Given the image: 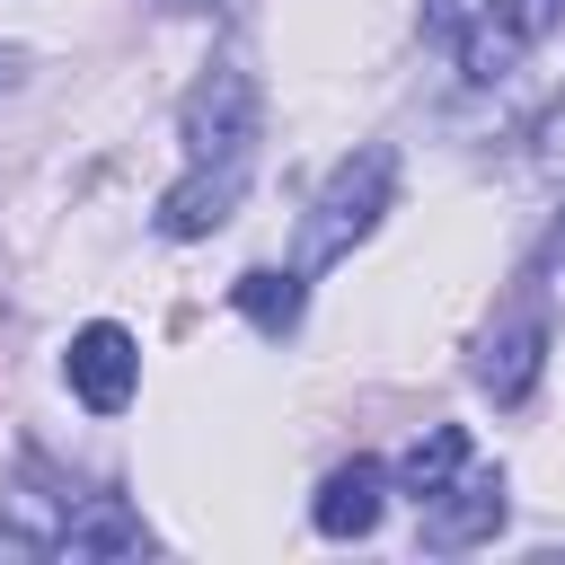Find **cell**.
Returning a JSON list of instances; mask_svg holds the SVG:
<instances>
[{"label": "cell", "instance_id": "cell-11", "mask_svg": "<svg viewBox=\"0 0 565 565\" xmlns=\"http://www.w3.org/2000/svg\"><path fill=\"white\" fill-rule=\"evenodd\" d=\"M530 168H539V185H565V88L539 106V124H530Z\"/></svg>", "mask_w": 565, "mask_h": 565}, {"label": "cell", "instance_id": "cell-1", "mask_svg": "<svg viewBox=\"0 0 565 565\" xmlns=\"http://www.w3.org/2000/svg\"><path fill=\"white\" fill-rule=\"evenodd\" d=\"M177 141H185V177L159 194V230H168V238H212V230L238 212L247 168H256V79H247L238 62H212V71L185 88Z\"/></svg>", "mask_w": 565, "mask_h": 565}, {"label": "cell", "instance_id": "cell-5", "mask_svg": "<svg viewBox=\"0 0 565 565\" xmlns=\"http://www.w3.org/2000/svg\"><path fill=\"white\" fill-rule=\"evenodd\" d=\"M503 512H512V503H503V477L468 459V477L424 503V539H433V547H477V539L503 530Z\"/></svg>", "mask_w": 565, "mask_h": 565}, {"label": "cell", "instance_id": "cell-9", "mask_svg": "<svg viewBox=\"0 0 565 565\" xmlns=\"http://www.w3.org/2000/svg\"><path fill=\"white\" fill-rule=\"evenodd\" d=\"M300 265H256V274H238L230 282V300H238V318L256 327V335H291L300 327Z\"/></svg>", "mask_w": 565, "mask_h": 565}, {"label": "cell", "instance_id": "cell-8", "mask_svg": "<svg viewBox=\"0 0 565 565\" xmlns=\"http://www.w3.org/2000/svg\"><path fill=\"white\" fill-rule=\"evenodd\" d=\"M388 468L380 459H344L327 486H318V503H309V521L327 530V539H371L380 530V512H388Z\"/></svg>", "mask_w": 565, "mask_h": 565}, {"label": "cell", "instance_id": "cell-13", "mask_svg": "<svg viewBox=\"0 0 565 565\" xmlns=\"http://www.w3.org/2000/svg\"><path fill=\"white\" fill-rule=\"evenodd\" d=\"M18 79H26V53H18V44H0V97H9Z\"/></svg>", "mask_w": 565, "mask_h": 565}, {"label": "cell", "instance_id": "cell-12", "mask_svg": "<svg viewBox=\"0 0 565 565\" xmlns=\"http://www.w3.org/2000/svg\"><path fill=\"white\" fill-rule=\"evenodd\" d=\"M459 9H468V0H424V35H450V26H459Z\"/></svg>", "mask_w": 565, "mask_h": 565}, {"label": "cell", "instance_id": "cell-14", "mask_svg": "<svg viewBox=\"0 0 565 565\" xmlns=\"http://www.w3.org/2000/svg\"><path fill=\"white\" fill-rule=\"evenodd\" d=\"M177 9H212V0H177Z\"/></svg>", "mask_w": 565, "mask_h": 565}, {"label": "cell", "instance_id": "cell-10", "mask_svg": "<svg viewBox=\"0 0 565 565\" xmlns=\"http://www.w3.org/2000/svg\"><path fill=\"white\" fill-rule=\"evenodd\" d=\"M468 477V433L459 424H433L406 459H397V494H415V503H433L441 486H459Z\"/></svg>", "mask_w": 565, "mask_h": 565}, {"label": "cell", "instance_id": "cell-4", "mask_svg": "<svg viewBox=\"0 0 565 565\" xmlns=\"http://www.w3.org/2000/svg\"><path fill=\"white\" fill-rule=\"evenodd\" d=\"M539 26H547V0H486V9L468 18V44H459V71H468V88H494V79H512V62L539 44Z\"/></svg>", "mask_w": 565, "mask_h": 565}, {"label": "cell", "instance_id": "cell-3", "mask_svg": "<svg viewBox=\"0 0 565 565\" xmlns=\"http://www.w3.org/2000/svg\"><path fill=\"white\" fill-rule=\"evenodd\" d=\"M62 380H71V397H79L88 415H124L132 388H141V344H132L115 318H97V327H79V335L62 344Z\"/></svg>", "mask_w": 565, "mask_h": 565}, {"label": "cell", "instance_id": "cell-2", "mask_svg": "<svg viewBox=\"0 0 565 565\" xmlns=\"http://www.w3.org/2000/svg\"><path fill=\"white\" fill-rule=\"evenodd\" d=\"M388 194H397V150H388V141H362V150H344V159H335V177H327V185H318V203H309L300 274H327V265H344V256H353V247L380 230Z\"/></svg>", "mask_w": 565, "mask_h": 565}, {"label": "cell", "instance_id": "cell-6", "mask_svg": "<svg viewBox=\"0 0 565 565\" xmlns=\"http://www.w3.org/2000/svg\"><path fill=\"white\" fill-rule=\"evenodd\" d=\"M150 547H159V539H150V521H141L124 494H79L71 521H62V547H53V556L97 565V556H150Z\"/></svg>", "mask_w": 565, "mask_h": 565}, {"label": "cell", "instance_id": "cell-7", "mask_svg": "<svg viewBox=\"0 0 565 565\" xmlns=\"http://www.w3.org/2000/svg\"><path fill=\"white\" fill-rule=\"evenodd\" d=\"M539 371H547V327H539V318H503V327L477 344V388H486L494 406H521V397L539 388Z\"/></svg>", "mask_w": 565, "mask_h": 565}]
</instances>
